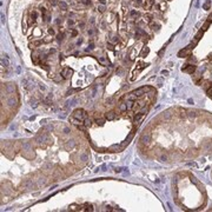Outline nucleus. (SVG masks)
<instances>
[{
    "label": "nucleus",
    "instance_id": "f257e3e1",
    "mask_svg": "<svg viewBox=\"0 0 212 212\" xmlns=\"http://www.w3.org/2000/svg\"><path fill=\"white\" fill-rule=\"evenodd\" d=\"M74 119H77V120H79V122H85V119L87 118V113L84 111V110H81V109H78V110H75L74 112H73V116H72Z\"/></svg>",
    "mask_w": 212,
    "mask_h": 212
},
{
    "label": "nucleus",
    "instance_id": "f03ea898",
    "mask_svg": "<svg viewBox=\"0 0 212 212\" xmlns=\"http://www.w3.org/2000/svg\"><path fill=\"white\" fill-rule=\"evenodd\" d=\"M191 52H192V47H191V46H187V47H185V48H183V50L179 51L178 57H179V58H187V57L191 55Z\"/></svg>",
    "mask_w": 212,
    "mask_h": 212
},
{
    "label": "nucleus",
    "instance_id": "423d86ee",
    "mask_svg": "<svg viewBox=\"0 0 212 212\" xmlns=\"http://www.w3.org/2000/svg\"><path fill=\"white\" fill-rule=\"evenodd\" d=\"M143 117H144V113H143V112L137 113V114L134 116V118H133V123H134V124H138V123L143 119Z\"/></svg>",
    "mask_w": 212,
    "mask_h": 212
},
{
    "label": "nucleus",
    "instance_id": "20e7f679",
    "mask_svg": "<svg viewBox=\"0 0 212 212\" xmlns=\"http://www.w3.org/2000/svg\"><path fill=\"white\" fill-rule=\"evenodd\" d=\"M181 71H183V72H185V73H190V74H192V73L196 71V66H194V65H185V66L181 68Z\"/></svg>",
    "mask_w": 212,
    "mask_h": 212
},
{
    "label": "nucleus",
    "instance_id": "6ab92c4d",
    "mask_svg": "<svg viewBox=\"0 0 212 212\" xmlns=\"http://www.w3.org/2000/svg\"><path fill=\"white\" fill-rule=\"evenodd\" d=\"M130 14H131L132 17H139V13H138L137 11H131V12H130Z\"/></svg>",
    "mask_w": 212,
    "mask_h": 212
},
{
    "label": "nucleus",
    "instance_id": "c85d7f7f",
    "mask_svg": "<svg viewBox=\"0 0 212 212\" xmlns=\"http://www.w3.org/2000/svg\"><path fill=\"white\" fill-rule=\"evenodd\" d=\"M81 43H82V39H79V40H78V43H77V44H78V45H80V44H81Z\"/></svg>",
    "mask_w": 212,
    "mask_h": 212
},
{
    "label": "nucleus",
    "instance_id": "1a4fd4ad",
    "mask_svg": "<svg viewBox=\"0 0 212 212\" xmlns=\"http://www.w3.org/2000/svg\"><path fill=\"white\" fill-rule=\"evenodd\" d=\"M105 117H106V119H109V120H113V119L116 118V113L111 111V112H107V113H106Z\"/></svg>",
    "mask_w": 212,
    "mask_h": 212
},
{
    "label": "nucleus",
    "instance_id": "a211bd4d",
    "mask_svg": "<svg viewBox=\"0 0 212 212\" xmlns=\"http://www.w3.org/2000/svg\"><path fill=\"white\" fill-rule=\"evenodd\" d=\"M206 93H207V95H208V97H211V98H212V86L207 88V91H206Z\"/></svg>",
    "mask_w": 212,
    "mask_h": 212
},
{
    "label": "nucleus",
    "instance_id": "cd10ccee",
    "mask_svg": "<svg viewBox=\"0 0 212 212\" xmlns=\"http://www.w3.org/2000/svg\"><path fill=\"white\" fill-rule=\"evenodd\" d=\"M100 4H101V5H105L106 1H105V0H100Z\"/></svg>",
    "mask_w": 212,
    "mask_h": 212
},
{
    "label": "nucleus",
    "instance_id": "2eb2a0df",
    "mask_svg": "<svg viewBox=\"0 0 212 212\" xmlns=\"http://www.w3.org/2000/svg\"><path fill=\"white\" fill-rule=\"evenodd\" d=\"M158 7H159V10H160V11H165V8H166L165 3H160V4L158 5Z\"/></svg>",
    "mask_w": 212,
    "mask_h": 212
},
{
    "label": "nucleus",
    "instance_id": "39448f33",
    "mask_svg": "<svg viewBox=\"0 0 212 212\" xmlns=\"http://www.w3.org/2000/svg\"><path fill=\"white\" fill-rule=\"evenodd\" d=\"M73 74V71L70 68V67H65V68H63V71H61V75L64 77V78H70L71 75Z\"/></svg>",
    "mask_w": 212,
    "mask_h": 212
},
{
    "label": "nucleus",
    "instance_id": "7ed1b4c3",
    "mask_svg": "<svg viewBox=\"0 0 212 212\" xmlns=\"http://www.w3.org/2000/svg\"><path fill=\"white\" fill-rule=\"evenodd\" d=\"M146 66H147V64H145V63H143V61H139V63H138V66H137V67H136V70L133 71V75H132V78H131V79H132V80H134L136 75H137V74H139V73H140V72H141V71H143Z\"/></svg>",
    "mask_w": 212,
    "mask_h": 212
},
{
    "label": "nucleus",
    "instance_id": "5701e85b",
    "mask_svg": "<svg viewBox=\"0 0 212 212\" xmlns=\"http://www.w3.org/2000/svg\"><path fill=\"white\" fill-rule=\"evenodd\" d=\"M50 4L54 6V5H57V4H58V1H57V0H50Z\"/></svg>",
    "mask_w": 212,
    "mask_h": 212
},
{
    "label": "nucleus",
    "instance_id": "bb28decb",
    "mask_svg": "<svg viewBox=\"0 0 212 212\" xmlns=\"http://www.w3.org/2000/svg\"><path fill=\"white\" fill-rule=\"evenodd\" d=\"M207 21H210V23L212 21V14H210V16H208V19H207Z\"/></svg>",
    "mask_w": 212,
    "mask_h": 212
},
{
    "label": "nucleus",
    "instance_id": "6e6552de",
    "mask_svg": "<svg viewBox=\"0 0 212 212\" xmlns=\"http://www.w3.org/2000/svg\"><path fill=\"white\" fill-rule=\"evenodd\" d=\"M43 43H44L43 40H35V41H33V43H30V45H28V46H30L31 48H33V47H37V46H40V45H41Z\"/></svg>",
    "mask_w": 212,
    "mask_h": 212
},
{
    "label": "nucleus",
    "instance_id": "ddd939ff",
    "mask_svg": "<svg viewBox=\"0 0 212 212\" xmlns=\"http://www.w3.org/2000/svg\"><path fill=\"white\" fill-rule=\"evenodd\" d=\"M64 37H65V33H59V34H57V39H58L59 41L64 40Z\"/></svg>",
    "mask_w": 212,
    "mask_h": 212
},
{
    "label": "nucleus",
    "instance_id": "393cba45",
    "mask_svg": "<svg viewBox=\"0 0 212 212\" xmlns=\"http://www.w3.org/2000/svg\"><path fill=\"white\" fill-rule=\"evenodd\" d=\"M77 34H78V32H77L75 30H73V31H72V37H77Z\"/></svg>",
    "mask_w": 212,
    "mask_h": 212
},
{
    "label": "nucleus",
    "instance_id": "aec40b11",
    "mask_svg": "<svg viewBox=\"0 0 212 212\" xmlns=\"http://www.w3.org/2000/svg\"><path fill=\"white\" fill-rule=\"evenodd\" d=\"M98 11L99 12H105V7H104V5H100V6H98Z\"/></svg>",
    "mask_w": 212,
    "mask_h": 212
},
{
    "label": "nucleus",
    "instance_id": "f3484780",
    "mask_svg": "<svg viewBox=\"0 0 212 212\" xmlns=\"http://www.w3.org/2000/svg\"><path fill=\"white\" fill-rule=\"evenodd\" d=\"M119 109H120V111H127V106H126V104H122Z\"/></svg>",
    "mask_w": 212,
    "mask_h": 212
},
{
    "label": "nucleus",
    "instance_id": "4468645a",
    "mask_svg": "<svg viewBox=\"0 0 212 212\" xmlns=\"http://www.w3.org/2000/svg\"><path fill=\"white\" fill-rule=\"evenodd\" d=\"M210 6H211V1H210V0H207V1L204 4V10H208Z\"/></svg>",
    "mask_w": 212,
    "mask_h": 212
},
{
    "label": "nucleus",
    "instance_id": "9b49d317",
    "mask_svg": "<svg viewBox=\"0 0 212 212\" xmlns=\"http://www.w3.org/2000/svg\"><path fill=\"white\" fill-rule=\"evenodd\" d=\"M150 27H151L152 30H158V28L160 27V25L157 24V23H150Z\"/></svg>",
    "mask_w": 212,
    "mask_h": 212
},
{
    "label": "nucleus",
    "instance_id": "4be33fe9",
    "mask_svg": "<svg viewBox=\"0 0 212 212\" xmlns=\"http://www.w3.org/2000/svg\"><path fill=\"white\" fill-rule=\"evenodd\" d=\"M143 5V0H137L136 1V6H141Z\"/></svg>",
    "mask_w": 212,
    "mask_h": 212
},
{
    "label": "nucleus",
    "instance_id": "412c9836",
    "mask_svg": "<svg viewBox=\"0 0 212 212\" xmlns=\"http://www.w3.org/2000/svg\"><path fill=\"white\" fill-rule=\"evenodd\" d=\"M107 48H109L110 51H113V50H114V46H113L112 44H107Z\"/></svg>",
    "mask_w": 212,
    "mask_h": 212
},
{
    "label": "nucleus",
    "instance_id": "b1692460",
    "mask_svg": "<svg viewBox=\"0 0 212 212\" xmlns=\"http://www.w3.org/2000/svg\"><path fill=\"white\" fill-rule=\"evenodd\" d=\"M48 33H50V34H52V35H53V34H54V33H55V32H54V30H53V28H52V27H50V28H48Z\"/></svg>",
    "mask_w": 212,
    "mask_h": 212
},
{
    "label": "nucleus",
    "instance_id": "f8f14e48",
    "mask_svg": "<svg viewBox=\"0 0 212 212\" xmlns=\"http://www.w3.org/2000/svg\"><path fill=\"white\" fill-rule=\"evenodd\" d=\"M208 26H210V21H206V23L203 25V27H201V31H203V32H204V31H206Z\"/></svg>",
    "mask_w": 212,
    "mask_h": 212
},
{
    "label": "nucleus",
    "instance_id": "0eeeda50",
    "mask_svg": "<svg viewBox=\"0 0 212 212\" xmlns=\"http://www.w3.org/2000/svg\"><path fill=\"white\" fill-rule=\"evenodd\" d=\"M149 52H150V48H149V47H146V46H144V47H143V50H141V52H140V54H139V55H140V57H141V58H145V57H146V55H147V54H149Z\"/></svg>",
    "mask_w": 212,
    "mask_h": 212
},
{
    "label": "nucleus",
    "instance_id": "dca6fc26",
    "mask_svg": "<svg viewBox=\"0 0 212 212\" xmlns=\"http://www.w3.org/2000/svg\"><path fill=\"white\" fill-rule=\"evenodd\" d=\"M152 18H153V17H152L151 14H146V16H145V19H146L147 23H152Z\"/></svg>",
    "mask_w": 212,
    "mask_h": 212
},
{
    "label": "nucleus",
    "instance_id": "a878e982",
    "mask_svg": "<svg viewBox=\"0 0 212 212\" xmlns=\"http://www.w3.org/2000/svg\"><path fill=\"white\" fill-rule=\"evenodd\" d=\"M85 5H91V0H85Z\"/></svg>",
    "mask_w": 212,
    "mask_h": 212
},
{
    "label": "nucleus",
    "instance_id": "9d476101",
    "mask_svg": "<svg viewBox=\"0 0 212 212\" xmlns=\"http://www.w3.org/2000/svg\"><path fill=\"white\" fill-rule=\"evenodd\" d=\"M59 7H60L63 11H66V10H67V4H66L65 1H60V3H59Z\"/></svg>",
    "mask_w": 212,
    "mask_h": 212
}]
</instances>
